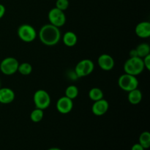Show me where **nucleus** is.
I'll return each instance as SVG.
<instances>
[{"mask_svg": "<svg viewBox=\"0 0 150 150\" xmlns=\"http://www.w3.org/2000/svg\"><path fill=\"white\" fill-rule=\"evenodd\" d=\"M44 117V110L36 108L31 112L30 120L35 123H38L42 121Z\"/></svg>", "mask_w": 150, "mask_h": 150, "instance_id": "nucleus-18", "label": "nucleus"}, {"mask_svg": "<svg viewBox=\"0 0 150 150\" xmlns=\"http://www.w3.org/2000/svg\"><path fill=\"white\" fill-rule=\"evenodd\" d=\"M19 62L16 58L8 57L0 63V71L5 76H12L18 72Z\"/></svg>", "mask_w": 150, "mask_h": 150, "instance_id": "nucleus-7", "label": "nucleus"}, {"mask_svg": "<svg viewBox=\"0 0 150 150\" xmlns=\"http://www.w3.org/2000/svg\"><path fill=\"white\" fill-rule=\"evenodd\" d=\"M109 108V103L104 98L94 102L92 105V111L93 114L98 117L103 116Z\"/></svg>", "mask_w": 150, "mask_h": 150, "instance_id": "nucleus-11", "label": "nucleus"}, {"mask_svg": "<svg viewBox=\"0 0 150 150\" xmlns=\"http://www.w3.org/2000/svg\"><path fill=\"white\" fill-rule=\"evenodd\" d=\"M33 101L35 107L42 110H45L51 105V96L44 89H38L33 95Z\"/></svg>", "mask_w": 150, "mask_h": 150, "instance_id": "nucleus-5", "label": "nucleus"}, {"mask_svg": "<svg viewBox=\"0 0 150 150\" xmlns=\"http://www.w3.org/2000/svg\"><path fill=\"white\" fill-rule=\"evenodd\" d=\"M16 98V94L13 89L8 87L0 88V103L10 104Z\"/></svg>", "mask_w": 150, "mask_h": 150, "instance_id": "nucleus-12", "label": "nucleus"}, {"mask_svg": "<svg viewBox=\"0 0 150 150\" xmlns=\"http://www.w3.org/2000/svg\"><path fill=\"white\" fill-rule=\"evenodd\" d=\"M5 12H6L5 7H4L3 4H0V19L4 17V14H5Z\"/></svg>", "mask_w": 150, "mask_h": 150, "instance_id": "nucleus-24", "label": "nucleus"}, {"mask_svg": "<svg viewBox=\"0 0 150 150\" xmlns=\"http://www.w3.org/2000/svg\"><path fill=\"white\" fill-rule=\"evenodd\" d=\"M95 69V64L89 59H84L76 64L75 67V75L78 78H83L89 76Z\"/></svg>", "mask_w": 150, "mask_h": 150, "instance_id": "nucleus-4", "label": "nucleus"}, {"mask_svg": "<svg viewBox=\"0 0 150 150\" xmlns=\"http://www.w3.org/2000/svg\"><path fill=\"white\" fill-rule=\"evenodd\" d=\"M61 38L62 35L59 28L51 23L42 26L39 31L40 40L47 46L56 45L59 42Z\"/></svg>", "mask_w": 150, "mask_h": 150, "instance_id": "nucleus-1", "label": "nucleus"}, {"mask_svg": "<svg viewBox=\"0 0 150 150\" xmlns=\"http://www.w3.org/2000/svg\"><path fill=\"white\" fill-rule=\"evenodd\" d=\"M135 49H136L137 56L140 58L143 59L144 57L150 54V46L146 42H142L139 44Z\"/></svg>", "mask_w": 150, "mask_h": 150, "instance_id": "nucleus-16", "label": "nucleus"}, {"mask_svg": "<svg viewBox=\"0 0 150 150\" xmlns=\"http://www.w3.org/2000/svg\"><path fill=\"white\" fill-rule=\"evenodd\" d=\"M124 71L127 74L137 76L144 70L143 59L139 57H130L124 64Z\"/></svg>", "mask_w": 150, "mask_h": 150, "instance_id": "nucleus-2", "label": "nucleus"}, {"mask_svg": "<svg viewBox=\"0 0 150 150\" xmlns=\"http://www.w3.org/2000/svg\"><path fill=\"white\" fill-rule=\"evenodd\" d=\"M129 55H130V57H138L137 56V54H136V49H132L131 51H130V54H129Z\"/></svg>", "mask_w": 150, "mask_h": 150, "instance_id": "nucleus-26", "label": "nucleus"}, {"mask_svg": "<svg viewBox=\"0 0 150 150\" xmlns=\"http://www.w3.org/2000/svg\"><path fill=\"white\" fill-rule=\"evenodd\" d=\"M139 84V82L136 76L127 74V73H125V74L120 76L118 79L119 87L127 92H130V91L138 88Z\"/></svg>", "mask_w": 150, "mask_h": 150, "instance_id": "nucleus-3", "label": "nucleus"}, {"mask_svg": "<svg viewBox=\"0 0 150 150\" xmlns=\"http://www.w3.org/2000/svg\"><path fill=\"white\" fill-rule=\"evenodd\" d=\"M62 41L64 45L67 47L71 48L74 47L78 42V38L76 33L71 31L66 32L62 36Z\"/></svg>", "mask_w": 150, "mask_h": 150, "instance_id": "nucleus-14", "label": "nucleus"}, {"mask_svg": "<svg viewBox=\"0 0 150 150\" xmlns=\"http://www.w3.org/2000/svg\"><path fill=\"white\" fill-rule=\"evenodd\" d=\"M98 66L101 70L104 71H110L112 70L115 65L114 58L111 55L107 54H101L98 59Z\"/></svg>", "mask_w": 150, "mask_h": 150, "instance_id": "nucleus-10", "label": "nucleus"}, {"mask_svg": "<svg viewBox=\"0 0 150 150\" xmlns=\"http://www.w3.org/2000/svg\"><path fill=\"white\" fill-rule=\"evenodd\" d=\"M69 5H70V2L68 0H57L55 7L58 8L59 10L64 11L68 8Z\"/></svg>", "mask_w": 150, "mask_h": 150, "instance_id": "nucleus-22", "label": "nucleus"}, {"mask_svg": "<svg viewBox=\"0 0 150 150\" xmlns=\"http://www.w3.org/2000/svg\"><path fill=\"white\" fill-rule=\"evenodd\" d=\"M18 36L24 42H32L36 39L37 32L35 28L29 24H22L18 29Z\"/></svg>", "mask_w": 150, "mask_h": 150, "instance_id": "nucleus-6", "label": "nucleus"}, {"mask_svg": "<svg viewBox=\"0 0 150 150\" xmlns=\"http://www.w3.org/2000/svg\"><path fill=\"white\" fill-rule=\"evenodd\" d=\"M136 35L140 38H148L150 37V23L142 21L138 23L135 29Z\"/></svg>", "mask_w": 150, "mask_h": 150, "instance_id": "nucleus-13", "label": "nucleus"}, {"mask_svg": "<svg viewBox=\"0 0 150 150\" xmlns=\"http://www.w3.org/2000/svg\"><path fill=\"white\" fill-rule=\"evenodd\" d=\"M57 110L62 114H67L73 110V101L67 97H61L57 100L56 104Z\"/></svg>", "mask_w": 150, "mask_h": 150, "instance_id": "nucleus-9", "label": "nucleus"}, {"mask_svg": "<svg viewBox=\"0 0 150 150\" xmlns=\"http://www.w3.org/2000/svg\"><path fill=\"white\" fill-rule=\"evenodd\" d=\"M143 62L144 64V68L147 70H150V54L144 57Z\"/></svg>", "mask_w": 150, "mask_h": 150, "instance_id": "nucleus-23", "label": "nucleus"}, {"mask_svg": "<svg viewBox=\"0 0 150 150\" xmlns=\"http://www.w3.org/2000/svg\"><path fill=\"white\" fill-rule=\"evenodd\" d=\"M33 67L32 64L29 62H23L21 64H19L18 67V72L22 76H29L32 73Z\"/></svg>", "mask_w": 150, "mask_h": 150, "instance_id": "nucleus-19", "label": "nucleus"}, {"mask_svg": "<svg viewBox=\"0 0 150 150\" xmlns=\"http://www.w3.org/2000/svg\"><path fill=\"white\" fill-rule=\"evenodd\" d=\"M131 150H144L143 146L140 144H135L133 146H132Z\"/></svg>", "mask_w": 150, "mask_h": 150, "instance_id": "nucleus-25", "label": "nucleus"}, {"mask_svg": "<svg viewBox=\"0 0 150 150\" xmlns=\"http://www.w3.org/2000/svg\"><path fill=\"white\" fill-rule=\"evenodd\" d=\"M139 144L144 147V149H149L150 146V133L148 131L142 133L139 136Z\"/></svg>", "mask_w": 150, "mask_h": 150, "instance_id": "nucleus-20", "label": "nucleus"}, {"mask_svg": "<svg viewBox=\"0 0 150 150\" xmlns=\"http://www.w3.org/2000/svg\"><path fill=\"white\" fill-rule=\"evenodd\" d=\"M48 18L50 23L57 27H62L66 23V16L64 11L54 7L48 12Z\"/></svg>", "mask_w": 150, "mask_h": 150, "instance_id": "nucleus-8", "label": "nucleus"}, {"mask_svg": "<svg viewBox=\"0 0 150 150\" xmlns=\"http://www.w3.org/2000/svg\"><path fill=\"white\" fill-rule=\"evenodd\" d=\"M127 99L129 103L132 105H138L140 103L142 100V93L140 89L136 88L130 92H128Z\"/></svg>", "mask_w": 150, "mask_h": 150, "instance_id": "nucleus-15", "label": "nucleus"}, {"mask_svg": "<svg viewBox=\"0 0 150 150\" xmlns=\"http://www.w3.org/2000/svg\"><path fill=\"white\" fill-rule=\"evenodd\" d=\"M48 150H62V149H59V148L53 147V148H50V149H48Z\"/></svg>", "mask_w": 150, "mask_h": 150, "instance_id": "nucleus-27", "label": "nucleus"}, {"mask_svg": "<svg viewBox=\"0 0 150 150\" xmlns=\"http://www.w3.org/2000/svg\"><path fill=\"white\" fill-rule=\"evenodd\" d=\"M104 97L103 92L102 89L98 87H93L89 90V98L92 101H97L99 100L103 99Z\"/></svg>", "mask_w": 150, "mask_h": 150, "instance_id": "nucleus-17", "label": "nucleus"}, {"mask_svg": "<svg viewBox=\"0 0 150 150\" xmlns=\"http://www.w3.org/2000/svg\"><path fill=\"white\" fill-rule=\"evenodd\" d=\"M79 95V89L75 85H70L67 86L65 89V95L64 96L67 97L71 100L76 99Z\"/></svg>", "mask_w": 150, "mask_h": 150, "instance_id": "nucleus-21", "label": "nucleus"}, {"mask_svg": "<svg viewBox=\"0 0 150 150\" xmlns=\"http://www.w3.org/2000/svg\"><path fill=\"white\" fill-rule=\"evenodd\" d=\"M0 88H1V82H0Z\"/></svg>", "mask_w": 150, "mask_h": 150, "instance_id": "nucleus-28", "label": "nucleus"}]
</instances>
